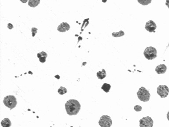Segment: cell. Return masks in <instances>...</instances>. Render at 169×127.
<instances>
[{
	"mask_svg": "<svg viewBox=\"0 0 169 127\" xmlns=\"http://www.w3.org/2000/svg\"><path fill=\"white\" fill-rule=\"evenodd\" d=\"M140 127H153V120L151 117H143L139 121Z\"/></svg>",
	"mask_w": 169,
	"mask_h": 127,
	"instance_id": "6",
	"label": "cell"
},
{
	"mask_svg": "<svg viewBox=\"0 0 169 127\" xmlns=\"http://www.w3.org/2000/svg\"><path fill=\"white\" fill-rule=\"evenodd\" d=\"M167 68L165 64H161L156 67L155 71L158 74H163L167 72Z\"/></svg>",
	"mask_w": 169,
	"mask_h": 127,
	"instance_id": "10",
	"label": "cell"
},
{
	"mask_svg": "<svg viewBox=\"0 0 169 127\" xmlns=\"http://www.w3.org/2000/svg\"><path fill=\"white\" fill-rule=\"evenodd\" d=\"M70 29V26L67 22H63L58 27L57 29L59 32H65Z\"/></svg>",
	"mask_w": 169,
	"mask_h": 127,
	"instance_id": "9",
	"label": "cell"
},
{
	"mask_svg": "<svg viewBox=\"0 0 169 127\" xmlns=\"http://www.w3.org/2000/svg\"><path fill=\"white\" fill-rule=\"evenodd\" d=\"M137 2L143 5H147L152 3V0H138Z\"/></svg>",
	"mask_w": 169,
	"mask_h": 127,
	"instance_id": "18",
	"label": "cell"
},
{
	"mask_svg": "<svg viewBox=\"0 0 169 127\" xmlns=\"http://www.w3.org/2000/svg\"><path fill=\"white\" fill-rule=\"evenodd\" d=\"M134 109L136 111H140L142 110V107L140 105H136L134 108Z\"/></svg>",
	"mask_w": 169,
	"mask_h": 127,
	"instance_id": "20",
	"label": "cell"
},
{
	"mask_svg": "<svg viewBox=\"0 0 169 127\" xmlns=\"http://www.w3.org/2000/svg\"><path fill=\"white\" fill-rule=\"evenodd\" d=\"M37 29L36 28H33L32 29V36L34 37L35 34L37 33Z\"/></svg>",
	"mask_w": 169,
	"mask_h": 127,
	"instance_id": "19",
	"label": "cell"
},
{
	"mask_svg": "<svg viewBox=\"0 0 169 127\" xmlns=\"http://www.w3.org/2000/svg\"><path fill=\"white\" fill-rule=\"evenodd\" d=\"M47 57H48L47 53L44 51H42L37 53V57L39 59L40 62L42 63H44L46 62V59Z\"/></svg>",
	"mask_w": 169,
	"mask_h": 127,
	"instance_id": "11",
	"label": "cell"
},
{
	"mask_svg": "<svg viewBox=\"0 0 169 127\" xmlns=\"http://www.w3.org/2000/svg\"><path fill=\"white\" fill-rule=\"evenodd\" d=\"M98 123L101 127H111L112 124V121L110 117L103 115L100 118Z\"/></svg>",
	"mask_w": 169,
	"mask_h": 127,
	"instance_id": "5",
	"label": "cell"
},
{
	"mask_svg": "<svg viewBox=\"0 0 169 127\" xmlns=\"http://www.w3.org/2000/svg\"><path fill=\"white\" fill-rule=\"evenodd\" d=\"M3 103L5 106L12 110L16 107L17 104L16 98L13 95H7L5 97Z\"/></svg>",
	"mask_w": 169,
	"mask_h": 127,
	"instance_id": "3",
	"label": "cell"
},
{
	"mask_svg": "<svg viewBox=\"0 0 169 127\" xmlns=\"http://www.w3.org/2000/svg\"><path fill=\"white\" fill-rule=\"evenodd\" d=\"M2 127H10L12 126V122L8 118H5L1 123Z\"/></svg>",
	"mask_w": 169,
	"mask_h": 127,
	"instance_id": "12",
	"label": "cell"
},
{
	"mask_svg": "<svg viewBox=\"0 0 169 127\" xmlns=\"http://www.w3.org/2000/svg\"><path fill=\"white\" fill-rule=\"evenodd\" d=\"M124 35L125 33L123 31H120L119 32H113V33H112V36L113 37L116 38L122 37Z\"/></svg>",
	"mask_w": 169,
	"mask_h": 127,
	"instance_id": "16",
	"label": "cell"
},
{
	"mask_svg": "<svg viewBox=\"0 0 169 127\" xmlns=\"http://www.w3.org/2000/svg\"><path fill=\"white\" fill-rule=\"evenodd\" d=\"M165 4L166 5L168 6V8H169V1H167Z\"/></svg>",
	"mask_w": 169,
	"mask_h": 127,
	"instance_id": "22",
	"label": "cell"
},
{
	"mask_svg": "<svg viewBox=\"0 0 169 127\" xmlns=\"http://www.w3.org/2000/svg\"><path fill=\"white\" fill-rule=\"evenodd\" d=\"M167 120L169 121V111L168 112L167 114Z\"/></svg>",
	"mask_w": 169,
	"mask_h": 127,
	"instance_id": "23",
	"label": "cell"
},
{
	"mask_svg": "<svg viewBox=\"0 0 169 127\" xmlns=\"http://www.w3.org/2000/svg\"><path fill=\"white\" fill-rule=\"evenodd\" d=\"M67 89L63 87H61L60 88H59L58 90V92L59 94L61 95H63V94H65L66 93H67Z\"/></svg>",
	"mask_w": 169,
	"mask_h": 127,
	"instance_id": "17",
	"label": "cell"
},
{
	"mask_svg": "<svg viewBox=\"0 0 169 127\" xmlns=\"http://www.w3.org/2000/svg\"><path fill=\"white\" fill-rule=\"evenodd\" d=\"M144 55L145 58L148 60H152L157 57V51L155 47H147L145 49Z\"/></svg>",
	"mask_w": 169,
	"mask_h": 127,
	"instance_id": "4",
	"label": "cell"
},
{
	"mask_svg": "<svg viewBox=\"0 0 169 127\" xmlns=\"http://www.w3.org/2000/svg\"><path fill=\"white\" fill-rule=\"evenodd\" d=\"M157 93L161 98H165L168 95L169 88L166 85H160L157 88Z\"/></svg>",
	"mask_w": 169,
	"mask_h": 127,
	"instance_id": "7",
	"label": "cell"
},
{
	"mask_svg": "<svg viewBox=\"0 0 169 127\" xmlns=\"http://www.w3.org/2000/svg\"><path fill=\"white\" fill-rule=\"evenodd\" d=\"M97 77L100 79H103L106 77V71L104 69H102V71H99L97 74Z\"/></svg>",
	"mask_w": 169,
	"mask_h": 127,
	"instance_id": "13",
	"label": "cell"
},
{
	"mask_svg": "<svg viewBox=\"0 0 169 127\" xmlns=\"http://www.w3.org/2000/svg\"><path fill=\"white\" fill-rule=\"evenodd\" d=\"M7 28L9 29H12L13 28V26L12 25L11 23H9L7 24Z\"/></svg>",
	"mask_w": 169,
	"mask_h": 127,
	"instance_id": "21",
	"label": "cell"
},
{
	"mask_svg": "<svg viewBox=\"0 0 169 127\" xmlns=\"http://www.w3.org/2000/svg\"><path fill=\"white\" fill-rule=\"evenodd\" d=\"M157 28V24L153 20H149L147 21L145 24V29L150 33L154 32Z\"/></svg>",
	"mask_w": 169,
	"mask_h": 127,
	"instance_id": "8",
	"label": "cell"
},
{
	"mask_svg": "<svg viewBox=\"0 0 169 127\" xmlns=\"http://www.w3.org/2000/svg\"><path fill=\"white\" fill-rule=\"evenodd\" d=\"M40 3V0H36V1H33V0H30L28 1V5L30 7L32 8H35Z\"/></svg>",
	"mask_w": 169,
	"mask_h": 127,
	"instance_id": "14",
	"label": "cell"
},
{
	"mask_svg": "<svg viewBox=\"0 0 169 127\" xmlns=\"http://www.w3.org/2000/svg\"><path fill=\"white\" fill-rule=\"evenodd\" d=\"M137 97L140 100L143 102H147L150 100L151 94L149 91L145 87L139 88L137 92Z\"/></svg>",
	"mask_w": 169,
	"mask_h": 127,
	"instance_id": "2",
	"label": "cell"
},
{
	"mask_svg": "<svg viewBox=\"0 0 169 127\" xmlns=\"http://www.w3.org/2000/svg\"><path fill=\"white\" fill-rule=\"evenodd\" d=\"M111 88V86L109 84L104 83L102 87V89L106 93H108Z\"/></svg>",
	"mask_w": 169,
	"mask_h": 127,
	"instance_id": "15",
	"label": "cell"
},
{
	"mask_svg": "<svg viewBox=\"0 0 169 127\" xmlns=\"http://www.w3.org/2000/svg\"><path fill=\"white\" fill-rule=\"evenodd\" d=\"M65 107L67 113L70 116L77 114L81 109L80 103L75 99H70L67 101L66 103Z\"/></svg>",
	"mask_w": 169,
	"mask_h": 127,
	"instance_id": "1",
	"label": "cell"
}]
</instances>
